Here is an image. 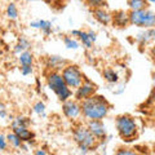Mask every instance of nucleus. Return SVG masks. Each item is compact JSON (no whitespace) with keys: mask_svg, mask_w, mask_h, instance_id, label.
<instances>
[{"mask_svg":"<svg viewBox=\"0 0 155 155\" xmlns=\"http://www.w3.org/2000/svg\"><path fill=\"white\" fill-rule=\"evenodd\" d=\"M35 154H36V155H45V154H48V153L44 151V150H38V151H35Z\"/></svg>","mask_w":155,"mask_h":155,"instance_id":"32","label":"nucleus"},{"mask_svg":"<svg viewBox=\"0 0 155 155\" xmlns=\"http://www.w3.org/2000/svg\"><path fill=\"white\" fill-rule=\"evenodd\" d=\"M18 61H19V65L23 66V65H34V56L30 51H23L19 53V57H18Z\"/></svg>","mask_w":155,"mask_h":155,"instance_id":"18","label":"nucleus"},{"mask_svg":"<svg viewBox=\"0 0 155 155\" xmlns=\"http://www.w3.org/2000/svg\"><path fill=\"white\" fill-rule=\"evenodd\" d=\"M72 138L75 143L79 146L81 153H88L91 150H94L98 146V141L94 138V136L89 132L87 125L78 124L76 127L72 128Z\"/></svg>","mask_w":155,"mask_h":155,"instance_id":"3","label":"nucleus"},{"mask_svg":"<svg viewBox=\"0 0 155 155\" xmlns=\"http://www.w3.org/2000/svg\"><path fill=\"white\" fill-rule=\"evenodd\" d=\"M96 91H97L96 84H93L91 80H88L87 78H84L83 83H81L75 89L74 97H75V100L78 101V102H80V101H83L85 98H88V97H91L92 94H94Z\"/></svg>","mask_w":155,"mask_h":155,"instance_id":"7","label":"nucleus"},{"mask_svg":"<svg viewBox=\"0 0 155 155\" xmlns=\"http://www.w3.org/2000/svg\"><path fill=\"white\" fill-rule=\"evenodd\" d=\"M116 154H119V155H134L136 151L132 149H119V150H116Z\"/></svg>","mask_w":155,"mask_h":155,"instance_id":"29","label":"nucleus"},{"mask_svg":"<svg viewBox=\"0 0 155 155\" xmlns=\"http://www.w3.org/2000/svg\"><path fill=\"white\" fill-rule=\"evenodd\" d=\"M111 22L118 27H125L129 23L128 13L124 11H116L111 14Z\"/></svg>","mask_w":155,"mask_h":155,"instance_id":"13","label":"nucleus"},{"mask_svg":"<svg viewBox=\"0 0 155 155\" xmlns=\"http://www.w3.org/2000/svg\"><path fill=\"white\" fill-rule=\"evenodd\" d=\"M5 138H7V141H8V145H11L13 149H21L22 143H23V142H22V140L19 138L14 132L8 133V134L5 136Z\"/></svg>","mask_w":155,"mask_h":155,"instance_id":"19","label":"nucleus"},{"mask_svg":"<svg viewBox=\"0 0 155 155\" xmlns=\"http://www.w3.org/2000/svg\"><path fill=\"white\" fill-rule=\"evenodd\" d=\"M87 32H88V35H89V39H91V40L92 41H96L97 40V34L94 32V31H92V30H89V31H87Z\"/></svg>","mask_w":155,"mask_h":155,"instance_id":"30","label":"nucleus"},{"mask_svg":"<svg viewBox=\"0 0 155 155\" xmlns=\"http://www.w3.org/2000/svg\"><path fill=\"white\" fill-rule=\"evenodd\" d=\"M13 132L16 133L19 138L22 140V142L25 143H34V140H35V134L34 132H31L28 127H12Z\"/></svg>","mask_w":155,"mask_h":155,"instance_id":"10","label":"nucleus"},{"mask_svg":"<svg viewBox=\"0 0 155 155\" xmlns=\"http://www.w3.org/2000/svg\"><path fill=\"white\" fill-rule=\"evenodd\" d=\"M45 65L49 70H56V71H61L62 67H65L67 65V61L64 60L60 56H49L45 61Z\"/></svg>","mask_w":155,"mask_h":155,"instance_id":"12","label":"nucleus"},{"mask_svg":"<svg viewBox=\"0 0 155 155\" xmlns=\"http://www.w3.org/2000/svg\"><path fill=\"white\" fill-rule=\"evenodd\" d=\"M8 149V141L5 138V136L0 134V151H5Z\"/></svg>","mask_w":155,"mask_h":155,"instance_id":"28","label":"nucleus"},{"mask_svg":"<svg viewBox=\"0 0 155 155\" xmlns=\"http://www.w3.org/2000/svg\"><path fill=\"white\" fill-rule=\"evenodd\" d=\"M47 85L52 92H54L56 96L58 97V100H60L61 102L71 98L72 91L66 85L64 79H62L60 71L51 70L49 72H48L47 74Z\"/></svg>","mask_w":155,"mask_h":155,"instance_id":"4","label":"nucleus"},{"mask_svg":"<svg viewBox=\"0 0 155 155\" xmlns=\"http://www.w3.org/2000/svg\"><path fill=\"white\" fill-rule=\"evenodd\" d=\"M21 72H22V75H31L32 72H34V66L32 65H23L21 66Z\"/></svg>","mask_w":155,"mask_h":155,"instance_id":"27","label":"nucleus"},{"mask_svg":"<svg viewBox=\"0 0 155 155\" xmlns=\"http://www.w3.org/2000/svg\"><path fill=\"white\" fill-rule=\"evenodd\" d=\"M128 7L130 11H140V9L149 8L147 0H128Z\"/></svg>","mask_w":155,"mask_h":155,"instance_id":"20","label":"nucleus"},{"mask_svg":"<svg viewBox=\"0 0 155 155\" xmlns=\"http://www.w3.org/2000/svg\"><path fill=\"white\" fill-rule=\"evenodd\" d=\"M154 2H155V0H147V3H149V4H153Z\"/></svg>","mask_w":155,"mask_h":155,"instance_id":"33","label":"nucleus"},{"mask_svg":"<svg viewBox=\"0 0 155 155\" xmlns=\"http://www.w3.org/2000/svg\"><path fill=\"white\" fill-rule=\"evenodd\" d=\"M30 41L27 40L26 38H21L18 40V43H17V45L14 47V53H17V54H19L21 52H23V51H27L28 48H30Z\"/></svg>","mask_w":155,"mask_h":155,"instance_id":"21","label":"nucleus"},{"mask_svg":"<svg viewBox=\"0 0 155 155\" xmlns=\"http://www.w3.org/2000/svg\"><path fill=\"white\" fill-rule=\"evenodd\" d=\"M102 76H104V79L110 84H116L119 81L118 72H116L114 69H111V67H106V69L102 71Z\"/></svg>","mask_w":155,"mask_h":155,"instance_id":"17","label":"nucleus"},{"mask_svg":"<svg viewBox=\"0 0 155 155\" xmlns=\"http://www.w3.org/2000/svg\"><path fill=\"white\" fill-rule=\"evenodd\" d=\"M64 43H65V47L67 48V49H78V48L80 47L79 41H78L75 38H72V36H65L64 38Z\"/></svg>","mask_w":155,"mask_h":155,"instance_id":"23","label":"nucleus"},{"mask_svg":"<svg viewBox=\"0 0 155 155\" xmlns=\"http://www.w3.org/2000/svg\"><path fill=\"white\" fill-rule=\"evenodd\" d=\"M62 111H64V115L66 116L67 119H71V120H75L78 119L80 114V105L76 100H66L64 101L62 104Z\"/></svg>","mask_w":155,"mask_h":155,"instance_id":"9","label":"nucleus"},{"mask_svg":"<svg viewBox=\"0 0 155 155\" xmlns=\"http://www.w3.org/2000/svg\"><path fill=\"white\" fill-rule=\"evenodd\" d=\"M84 3L88 5L91 9H96V8H105L107 5L106 0H84Z\"/></svg>","mask_w":155,"mask_h":155,"instance_id":"24","label":"nucleus"},{"mask_svg":"<svg viewBox=\"0 0 155 155\" xmlns=\"http://www.w3.org/2000/svg\"><path fill=\"white\" fill-rule=\"evenodd\" d=\"M92 14L97 22H100L101 25H110L111 23V14L106 11L105 8H96V9H92Z\"/></svg>","mask_w":155,"mask_h":155,"instance_id":"11","label":"nucleus"},{"mask_svg":"<svg viewBox=\"0 0 155 155\" xmlns=\"http://www.w3.org/2000/svg\"><path fill=\"white\" fill-rule=\"evenodd\" d=\"M30 125V120L25 116H17L12 122V127H28Z\"/></svg>","mask_w":155,"mask_h":155,"instance_id":"25","label":"nucleus"},{"mask_svg":"<svg viewBox=\"0 0 155 155\" xmlns=\"http://www.w3.org/2000/svg\"><path fill=\"white\" fill-rule=\"evenodd\" d=\"M2 34H3V28H2V26H0V36H2Z\"/></svg>","mask_w":155,"mask_h":155,"instance_id":"34","label":"nucleus"},{"mask_svg":"<svg viewBox=\"0 0 155 155\" xmlns=\"http://www.w3.org/2000/svg\"><path fill=\"white\" fill-rule=\"evenodd\" d=\"M30 26L34 28H39L44 32V35H51L52 34V22L49 21H45V19H38V21H32L30 23Z\"/></svg>","mask_w":155,"mask_h":155,"instance_id":"16","label":"nucleus"},{"mask_svg":"<svg viewBox=\"0 0 155 155\" xmlns=\"http://www.w3.org/2000/svg\"><path fill=\"white\" fill-rule=\"evenodd\" d=\"M87 128L89 129V132L94 136V138L98 142H102L106 140L107 130H106L102 120H87Z\"/></svg>","mask_w":155,"mask_h":155,"instance_id":"8","label":"nucleus"},{"mask_svg":"<svg viewBox=\"0 0 155 155\" xmlns=\"http://www.w3.org/2000/svg\"><path fill=\"white\" fill-rule=\"evenodd\" d=\"M71 36L72 38H78L79 40L81 41V44H83L87 49H91L92 47H93V41L89 39V35L87 31H83V30H72L71 31Z\"/></svg>","mask_w":155,"mask_h":155,"instance_id":"15","label":"nucleus"},{"mask_svg":"<svg viewBox=\"0 0 155 155\" xmlns=\"http://www.w3.org/2000/svg\"><path fill=\"white\" fill-rule=\"evenodd\" d=\"M115 128L118 130V134L124 141H133L138 134V125L133 116L128 114H123L116 116L115 119Z\"/></svg>","mask_w":155,"mask_h":155,"instance_id":"2","label":"nucleus"},{"mask_svg":"<svg viewBox=\"0 0 155 155\" xmlns=\"http://www.w3.org/2000/svg\"><path fill=\"white\" fill-rule=\"evenodd\" d=\"M154 36H155V30H154V27H150V28H145V31L140 32L136 39H137L140 45L145 47L146 44H149L150 41L154 40Z\"/></svg>","mask_w":155,"mask_h":155,"instance_id":"14","label":"nucleus"},{"mask_svg":"<svg viewBox=\"0 0 155 155\" xmlns=\"http://www.w3.org/2000/svg\"><path fill=\"white\" fill-rule=\"evenodd\" d=\"M129 23L137 27L150 28L155 26V13L149 8L140 11H129L128 13Z\"/></svg>","mask_w":155,"mask_h":155,"instance_id":"5","label":"nucleus"},{"mask_svg":"<svg viewBox=\"0 0 155 155\" xmlns=\"http://www.w3.org/2000/svg\"><path fill=\"white\" fill-rule=\"evenodd\" d=\"M7 17L11 19V21H14V19L18 18V8L14 3H9L8 7H7V11H5Z\"/></svg>","mask_w":155,"mask_h":155,"instance_id":"22","label":"nucleus"},{"mask_svg":"<svg viewBox=\"0 0 155 155\" xmlns=\"http://www.w3.org/2000/svg\"><path fill=\"white\" fill-rule=\"evenodd\" d=\"M43 2H45V3H48V4H51V7H53L57 2H61V0H43Z\"/></svg>","mask_w":155,"mask_h":155,"instance_id":"31","label":"nucleus"},{"mask_svg":"<svg viewBox=\"0 0 155 155\" xmlns=\"http://www.w3.org/2000/svg\"><path fill=\"white\" fill-rule=\"evenodd\" d=\"M80 114L85 120H102L106 118L111 109V105L104 96L92 94L79 102Z\"/></svg>","mask_w":155,"mask_h":155,"instance_id":"1","label":"nucleus"},{"mask_svg":"<svg viewBox=\"0 0 155 155\" xmlns=\"http://www.w3.org/2000/svg\"><path fill=\"white\" fill-rule=\"evenodd\" d=\"M44 111H45V105L44 102H41V101H39L34 105V113H36L38 115H44Z\"/></svg>","mask_w":155,"mask_h":155,"instance_id":"26","label":"nucleus"},{"mask_svg":"<svg viewBox=\"0 0 155 155\" xmlns=\"http://www.w3.org/2000/svg\"><path fill=\"white\" fill-rule=\"evenodd\" d=\"M60 72H61V76L66 83V85L69 87L71 91L76 89L84 80L83 72L80 71V69L76 65H66L65 67H62Z\"/></svg>","mask_w":155,"mask_h":155,"instance_id":"6","label":"nucleus"}]
</instances>
